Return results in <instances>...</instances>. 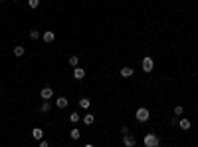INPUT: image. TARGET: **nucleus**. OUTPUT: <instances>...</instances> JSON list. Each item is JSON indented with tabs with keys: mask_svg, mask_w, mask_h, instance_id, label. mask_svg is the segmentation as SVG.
I'll return each instance as SVG.
<instances>
[{
	"mask_svg": "<svg viewBox=\"0 0 198 147\" xmlns=\"http://www.w3.org/2000/svg\"><path fill=\"white\" fill-rule=\"evenodd\" d=\"M143 143H145V147H159L161 145V139L157 137V133H145Z\"/></svg>",
	"mask_w": 198,
	"mask_h": 147,
	"instance_id": "nucleus-1",
	"label": "nucleus"
},
{
	"mask_svg": "<svg viewBox=\"0 0 198 147\" xmlns=\"http://www.w3.org/2000/svg\"><path fill=\"white\" fill-rule=\"evenodd\" d=\"M135 117H137L139 123H147V121L151 119V111L147 110V107H139L137 113H135Z\"/></svg>",
	"mask_w": 198,
	"mask_h": 147,
	"instance_id": "nucleus-2",
	"label": "nucleus"
},
{
	"mask_svg": "<svg viewBox=\"0 0 198 147\" xmlns=\"http://www.w3.org/2000/svg\"><path fill=\"white\" fill-rule=\"evenodd\" d=\"M141 66H143V72H145V74H151L155 70L153 58H151V56H145V58H143V62H141Z\"/></svg>",
	"mask_w": 198,
	"mask_h": 147,
	"instance_id": "nucleus-3",
	"label": "nucleus"
},
{
	"mask_svg": "<svg viewBox=\"0 0 198 147\" xmlns=\"http://www.w3.org/2000/svg\"><path fill=\"white\" fill-rule=\"evenodd\" d=\"M40 95H42V99H52L54 98V87H42V91H40Z\"/></svg>",
	"mask_w": 198,
	"mask_h": 147,
	"instance_id": "nucleus-4",
	"label": "nucleus"
},
{
	"mask_svg": "<svg viewBox=\"0 0 198 147\" xmlns=\"http://www.w3.org/2000/svg\"><path fill=\"white\" fill-rule=\"evenodd\" d=\"M123 145H125V147H135V145H137V141H135L133 135L125 133V135H123Z\"/></svg>",
	"mask_w": 198,
	"mask_h": 147,
	"instance_id": "nucleus-5",
	"label": "nucleus"
},
{
	"mask_svg": "<svg viewBox=\"0 0 198 147\" xmlns=\"http://www.w3.org/2000/svg\"><path fill=\"white\" fill-rule=\"evenodd\" d=\"M73 78L75 79H83V78H85V70L79 68V66H75V68H73Z\"/></svg>",
	"mask_w": 198,
	"mask_h": 147,
	"instance_id": "nucleus-6",
	"label": "nucleus"
},
{
	"mask_svg": "<svg viewBox=\"0 0 198 147\" xmlns=\"http://www.w3.org/2000/svg\"><path fill=\"white\" fill-rule=\"evenodd\" d=\"M190 119H186V117H182V119H178V127L180 129H184V131H188V129H190Z\"/></svg>",
	"mask_w": 198,
	"mask_h": 147,
	"instance_id": "nucleus-7",
	"label": "nucleus"
},
{
	"mask_svg": "<svg viewBox=\"0 0 198 147\" xmlns=\"http://www.w3.org/2000/svg\"><path fill=\"white\" fill-rule=\"evenodd\" d=\"M32 137H34L36 141H40L42 137H44V129H42V127H34V129H32Z\"/></svg>",
	"mask_w": 198,
	"mask_h": 147,
	"instance_id": "nucleus-8",
	"label": "nucleus"
},
{
	"mask_svg": "<svg viewBox=\"0 0 198 147\" xmlns=\"http://www.w3.org/2000/svg\"><path fill=\"white\" fill-rule=\"evenodd\" d=\"M81 119H83V123H85V125H93V121H95V115H93V113H85V115H83Z\"/></svg>",
	"mask_w": 198,
	"mask_h": 147,
	"instance_id": "nucleus-9",
	"label": "nucleus"
},
{
	"mask_svg": "<svg viewBox=\"0 0 198 147\" xmlns=\"http://www.w3.org/2000/svg\"><path fill=\"white\" fill-rule=\"evenodd\" d=\"M42 40H44V42H48V44H52V42L56 40V34H54V32L50 30V32H46V34L42 36Z\"/></svg>",
	"mask_w": 198,
	"mask_h": 147,
	"instance_id": "nucleus-10",
	"label": "nucleus"
},
{
	"mask_svg": "<svg viewBox=\"0 0 198 147\" xmlns=\"http://www.w3.org/2000/svg\"><path fill=\"white\" fill-rule=\"evenodd\" d=\"M67 103H69V102H67V98H64V95L56 99V106L60 107V110H64V107H67Z\"/></svg>",
	"mask_w": 198,
	"mask_h": 147,
	"instance_id": "nucleus-11",
	"label": "nucleus"
},
{
	"mask_svg": "<svg viewBox=\"0 0 198 147\" xmlns=\"http://www.w3.org/2000/svg\"><path fill=\"white\" fill-rule=\"evenodd\" d=\"M89 106H91V102L87 98H81V99H79V107H81V110H89Z\"/></svg>",
	"mask_w": 198,
	"mask_h": 147,
	"instance_id": "nucleus-12",
	"label": "nucleus"
},
{
	"mask_svg": "<svg viewBox=\"0 0 198 147\" xmlns=\"http://www.w3.org/2000/svg\"><path fill=\"white\" fill-rule=\"evenodd\" d=\"M67 64H69L71 68H75V66L79 64V56H69L67 58Z\"/></svg>",
	"mask_w": 198,
	"mask_h": 147,
	"instance_id": "nucleus-13",
	"label": "nucleus"
},
{
	"mask_svg": "<svg viewBox=\"0 0 198 147\" xmlns=\"http://www.w3.org/2000/svg\"><path fill=\"white\" fill-rule=\"evenodd\" d=\"M69 121H71V123H79V121H81V115H79V113L77 111H73V113H71V115H69Z\"/></svg>",
	"mask_w": 198,
	"mask_h": 147,
	"instance_id": "nucleus-14",
	"label": "nucleus"
},
{
	"mask_svg": "<svg viewBox=\"0 0 198 147\" xmlns=\"http://www.w3.org/2000/svg\"><path fill=\"white\" fill-rule=\"evenodd\" d=\"M69 137H71V139H79V137H81V131H79L77 127H73V129L69 131Z\"/></svg>",
	"mask_w": 198,
	"mask_h": 147,
	"instance_id": "nucleus-15",
	"label": "nucleus"
},
{
	"mask_svg": "<svg viewBox=\"0 0 198 147\" xmlns=\"http://www.w3.org/2000/svg\"><path fill=\"white\" fill-rule=\"evenodd\" d=\"M14 56L16 58H22L24 56V46H16V48H14Z\"/></svg>",
	"mask_w": 198,
	"mask_h": 147,
	"instance_id": "nucleus-16",
	"label": "nucleus"
},
{
	"mask_svg": "<svg viewBox=\"0 0 198 147\" xmlns=\"http://www.w3.org/2000/svg\"><path fill=\"white\" fill-rule=\"evenodd\" d=\"M121 75H123V78H131V75H133V70L131 68H121Z\"/></svg>",
	"mask_w": 198,
	"mask_h": 147,
	"instance_id": "nucleus-17",
	"label": "nucleus"
},
{
	"mask_svg": "<svg viewBox=\"0 0 198 147\" xmlns=\"http://www.w3.org/2000/svg\"><path fill=\"white\" fill-rule=\"evenodd\" d=\"M40 111H42V113H48V111H50V102H48V99H46V102L40 106Z\"/></svg>",
	"mask_w": 198,
	"mask_h": 147,
	"instance_id": "nucleus-18",
	"label": "nucleus"
},
{
	"mask_svg": "<svg viewBox=\"0 0 198 147\" xmlns=\"http://www.w3.org/2000/svg\"><path fill=\"white\" fill-rule=\"evenodd\" d=\"M28 4H30V8H32V10H36V8L40 6V0H28Z\"/></svg>",
	"mask_w": 198,
	"mask_h": 147,
	"instance_id": "nucleus-19",
	"label": "nucleus"
},
{
	"mask_svg": "<svg viewBox=\"0 0 198 147\" xmlns=\"http://www.w3.org/2000/svg\"><path fill=\"white\" fill-rule=\"evenodd\" d=\"M30 38L32 40H38V38H40V32L38 30H30Z\"/></svg>",
	"mask_w": 198,
	"mask_h": 147,
	"instance_id": "nucleus-20",
	"label": "nucleus"
},
{
	"mask_svg": "<svg viewBox=\"0 0 198 147\" xmlns=\"http://www.w3.org/2000/svg\"><path fill=\"white\" fill-rule=\"evenodd\" d=\"M182 111H184V110H182V106H176V107H174V115H176V117L182 115Z\"/></svg>",
	"mask_w": 198,
	"mask_h": 147,
	"instance_id": "nucleus-21",
	"label": "nucleus"
},
{
	"mask_svg": "<svg viewBox=\"0 0 198 147\" xmlns=\"http://www.w3.org/2000/svg\"><path fill=\"white\" fill-rule=\"evenodd\" d=\"M48 145H50V143L44 139V137H42V139H40V147H48Z\"/></svg>",
	"mask_w": 198,
	"mask_h": 147,
	"instance_id": "nucleus-22",
	"label": "nucleus"
},
{
	"mask_svg": "<svg viewBox=\"0 0 198 147\" xmlns=\"http://www.w3.org/2000/svg\"><path fill=\"white\" fill-rule=\"evenodd\" d=\"M14 2H20V0H14Z\"/></svg>",
	"mask_w": 198,
	"mask_h": 147,
	"instance_id": "nucleus-23",
	"label": "nucleus"
}]
</instances>
